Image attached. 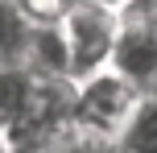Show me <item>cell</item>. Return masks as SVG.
Segmentation results:
<instances>
[{
	"label": "cell",
	"instance_id": "6da1fadb",
	"mask_svg": "<svg viewBox=\"0 0 157 153\" xmlns=\"http://www.w3.org/2000/svg\"><path fill=\"white\" fill-rule=\"evenodd\" d=\"M116 25H120L116 0H78L58 21V33H62V46H66V71L75 83L112 66Z\"/></svg>",
	"mask_w": 157,
	"mask_h": 153
},
{
	"label": "cell",
	"instance_id": "7a4b0ae2",
	"mask_svg": "<svg viewBox=\"0 0 157 153\" xmlns=\"http://www.w3.org/2000/svg\"><path fill=\"white\" fill-rule=\"evenodd\" d=\"M120 25H116V50L112 71L124 75L132 87H157V0H116Z\"/></svg>",
	"mask_w": 157,
	"mask_h": 153
},
{
	"label": "cell",
	"instance_id": "3957f363",
	"mask_svg": "<svg viewBox=\"0 0 157 153\" xmlns=\"http://www.w3.org/2000/svg\"><path fill=\"white\" fill-rule=\"evenodd\" d=\"M136 99H141V87H132L124 75H116L108 66V71H99V75L78 83V91H75V120L87 124V128L108 132V137H120V128L128 124Z\"/></svg>",
	"mask_w": 157,
	"mask_h": 153
},
{
	"label": "cell",
	"instance_id": "277c9868",
	"mask_svg": "<svg viewBox=\"0 0 157 153\" xmlns=\"http://www.w3.org/2000/svg\"><path fill=\"white\" fill-rule=\"evenodd\" d=\"M33 75L17 62H0V132H17L33 104Z\"/></svg>",
	"mask_w": 157,
	"mask_h": 153
},
{
	"label": "cell",
	"instance_id": "5b68a950",
	"mask_svg": "<svg viewBox=\"0 0 157 153\" xmlns=\"http://www.w3.org/2000/svg\"><path fill=\"white\" fill-rule=\"evenodd\" d=\"M116 145L128 149V153H157V87L153 91H141V99H136L128 124L120 128V137H116Z\"/></svg>",
	"mask_w": 157,
	"mask_h": 153
},
{
	"label": "cell",
	"instance_id": "8992f818",
	"mask_svg": "<svg viewBox=\"0 0 157 153\" xmlns=\"http://www.w3.org/2000/svg\"><path fill=\"white\" fill-rule=\"evenodd\" d=\"M17 4H21V13L29 17L33 25H58L78 0H17Z\"/></svg>",
	"mask_w": 157,
	"mask_h": 153
},
{
	"label": "cell",
	"instance_id": "52a82bcc",
	"mask_svg": "<svg viewBox=\"0 0 157 153\" xmlns=\"http://www.w3.org/2000/svg\"><path fill=\"white\" fill-rule=\"evenodd\" d=\"M116 153H128V149H116Z\"/></svg>",
	"mask_w": 157,
	"mask_h": 153
}]
</instances>
